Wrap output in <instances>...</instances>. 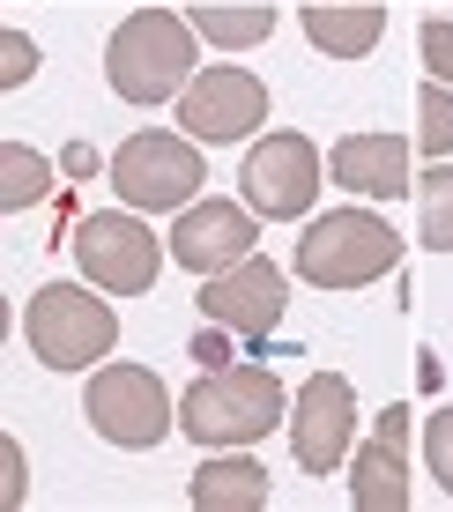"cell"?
Listing matches in <instances>:
<instances>
[{"mask_svg":"<svg viewBox=\"0 0 453 512\" xmlns=\"http://www.w3.org/2000/svg\"><path fill=\"white\" fill-rule=\"evenodd\" d=\"M275 423H290V394H283V379H275L268 364H216V372H201L179 401V431L194 438L201 453L253 446Z\"/></svg>","mask_w":453,"mask_h":512,"instance_id":"6da1fadb","label":"cell"},{"mask_svg":"<svg viewBox=\"0 0 453 512\" xmlns=\"http://www.w3.org/2000/svg\"><path fill=\"white\" fill-rule=\"evenodd\" d=\"M194 38L201 30L186 23V15L171 8H134L127 23L112 30V45H104V82H112V97L127 104H171L186 97V82H194Z\"/></svg>","mask_w":453,"mask_h":512,"instance_id":"7a4b0ae2","label":"cell"},{"mask_svg":"<svg viewBox=\"0 0 453 512\" xmlns=\"http://www.w3.org/2000/svg\"><path fill=\"white\" fill-rule=\"evenodd\" d=\"M394 260H402V238H394L387 216H372V208H327V216L305 223L290 268L312 290H364V282L394 275Z\"/></svg>","mask_w":453,"mask_h":512,"instance_id":"3957f363","label":"cell"},{"mask_svg":"<svg viewBox=\"0 0 453 512\" xmlns=\"http://www.w3.org/2000/svg\"><path fill=\"white\" fill-rule=\"evenodd\" d=\"M23 342L45 372H90V364L112 357L119 342V312L104 297L75 290V282H45L30 290V312H23Z\"/></svg>","mask_w":453,"mask_h":512,"instance_id":"277c9868","label":"cell"},{"mask_svg":"<svg viewBox=\"0 0 453 512\" xmlns=\"http://www.w3.org/2000/svg\"><path fill=\"white\" fill-rule=\"evenodd\" d=\"M82 416H90V431L104 446H127V453H149L179 431V401H171V386L149 364H97Z\"/></svg>","mask_w":453,"mask_h":512,"instance_id":"5b68a950","label":"cell"},{"mask_svg":"<svg viewBox=\"0 0 453 512\" xmlns=\"http://www.w3.org/2000/svg\"><path fill=\"white\" fill-rule=\"evenodd\" d=\"M67 245H75V268L90 275V290H104V297H142V290H156L164 253H171V245H156V231L134 216V208L82 216Z\"/></svg>","mask_w":453,"mask_h":512,"instance_id":"8992f818","label":"cell"},{"mask_svg":"<svg viewBox=\"0 0 453 512\" xmlns=\"http://www.w3.org/2000/svg\"><path fill=\"white\" fill-rule=\"evenodd\" d=\"M201 141L194 134H127L112 149V186L127 208L164 216V208H194L201 193Z\"/></svg>","mask_w":453,"mask_h":512,"instance_id":"52a82bcc","label":"cell"},{"mask_svg":"<svg viewBox=\"0 0 453 512\" xmlns=\"http://www.w3.org/2000/svg\"><path fill=\"white\" fill-rule=\"evenodd\" d=\"M320 149H312L305 134H268L246 149V164H238V193H246L253 216L268 223H290V216H312V201H320Z\"/></svg>","mask_w":453,"mask_h":512,"instance_id":"ba28073f","label":"cell"},{"mask_svg":"<svg viewBox=\"0 0 453 512\" xmlns=\"http://www.w3.org/2000/svg\"><path fill=\"white\" fill-rule=\"evenodd\" d=\"M350 438H357V386L342 372H312L290 394V453H298V468L335 475L350 461Z\"/></svg>","mask_w":453,"mask_h":512,"instance_id":"9c48e42d","label":"cell"},{"mask_svg":"<svg viewBox=\"0 0 453 512\" xmlns=\"http://www.w3.org/2000/svg\"><path fill=\"white\" fill-rule=\"evenodd\" d=\"M260 119H268V82L253 67H208V75L186 82L179 97V127L201 141V149H223V141H246Z\"/></svg>","mask_w":453,"mask_h":512,"instance_id":"30bf717a","label":"cell"},{"mask_svg":"<svg viewBox=\"0 0 453 512\" xmlns=\"http://www.w3.org/2000/svg\"><path fill=\"white\" fill-rule=\"evenodd\" d=\"M283 312H290V282H283L275 260H260V253H246L223 275H201V320L246 334V342H268V334L283 327Z\"/></svg>","mask_w":453,"mask_h":512,"instance_id":"8fae6325","label":"cell"},{"mask_svg":"<svg viewBox=\"0 0 453 512\" xmlns=\"http://www.w3.org/2000/svg\"><path fill=\"white\" fill-rule=\"evenodd\" d=\"M253 245H260V223H253V208H238V201H194L171 223V260H179L186 275H223V268H238Z\"/></svg>","mask_w":453,"mask_h":512,"instance_id":"7c38bea8","label":"cell"},{"mask_svg":"<svg viewBox=\"0 0 453 512\" xmlns=\"http://www.w3.org/2000/svg\"><path fill=\"white\" fill-rule=\"evenodd\" d=\"M327 179L364 193V201H402V193H416L409 141L402 134H342L327 149Z\"/></svg>","mask_w":453,"mask_h":512,"instance_id":"4fadbf2b","label":"cell"},{"mask_svg":"<svg viewBox=\"0 0 453 512\" xmlns=\"http://www.w3.org/2000/svg\"><path fill=\"white\" fill-rule=\"evenodd\" d=\"M298 23L327 60H372L387 38V0H305Z\"/></svg>","mask_w":453,"mask_h":512,"instance_id":"5bb4252c","label":"cell"},{"mask_svg":"<svg viewBox=\"0 0 453 512\" xmlns=\"http://www.w3.org/2000/svg\"><path fill=\"white\" fill-rule=\"evenodd\" d=\"M186 498H194V512H260L268 505V468H260L246 446H216L194 468Z\"/></svg>","mask_w":453,"mask_h":512,"instance_id":"9a60e30c","label":"cell"},{"mask_svg":"<svg viewBox=\"0 0 453 512\" xmlns=\"http://www.w3.org/2000/svg\"><path fill=\"white\" fill-rule=\"evenodd\" d=\"M350 505L357 512H409V453L372 431V446L350 453Z\"/></svg>","mask_w":453,"mask_h":512,"instance_id":"2e32d148","label":"cell"},{"mask_svg":"<svg viewBox=\"0 0 453 512\" xmlns=\"http://www.w3.org/2000/svg\"><path fill=\"white\" fill-rule=\"evenodd\" d=\"M186 23H194L216 52H246V45L275 38V8H268V0H194Z\"/></svg>","mask_w":453,"mask_h":512,"instance_id":"e0dca14e","label":"cell"},{"mask_svg":"<svg viewBox=\"0 0 453 512\" xmlns=\"http://www.w3.org/2000/svg\"><path fill=\"white\" fill-rule=\"evenodd\" d=\"M416 238L431 253H453V156H439L431 171H416Z\"/></svg>","mask_w":453,"mask_h":512,"instance_id":"ac0fdd59","label":"cell"},{"mask_svg":"<svg viewBox=\"0 0 453 512\" xmlns=\"http://www.w3.org/2000/svg\"><path fill=\"white\" fill-rule=\"evenodd\" d=\"M45 193H52V164L30 149V141H8V149H0V208L23 216V208H38Z\"/></svg>","mask_w":453,"mask_h":512,"instance_id":"d6986e66","label":"cell"},{"mask_svg":"<svg viewBox=\"0 0 453 512\" xmlns=\"http://www.w3.org/2000/svg\"><path fill=\"white\" fill-rule=\"evenodd\" d=\"M416 149L439 164V156H453V82H424L416 90Z\"/></svg>","mask_w":453,"mask_h":512,"instance_id":"ffe728a7","label":"cell"},{"mask_svg":"<svg viewBox=\"0 0 453 512\" xmlns=\"http://www.w3.org/2000/svg\"><path fill=\"white\" fill-rule=\"evenodd\" d=\"M424 468L439 475V490L453 498V401H446V409H431V416H424Z\"/></svg>","mask_w":453,"mask_h":512,"instance_id":"44dd1931","label":"cell"},{"mask_svg":"<svg viewBox=\"0 0 453 512\" xmlns=\"http://www.w3.org/2000/svg\"><path fill=\"white\" fill-rule=\"evenodd\" d=\"M38 60H45V52L30 45L23 30H8V38H0V82H8V90H23V82L38 75Z\"/></svg>","mask_w":453,"mask_h":512,"instance_id":"7402d4cb","label":"cell"},{"mask_svg":"<svg viewBox=\"0 0 453 512\" xmlns=\"http://www.w3.org/2000/svg\"><path fill=\"white\" fill-rule=\"evenodd\" d=\"M416 45H424V75L431 82H453V23H446V15H431Z\"/></svg>","mask_w":453,"mask_h":512,"instance_id":"603a6c76","label":"cell"},{"mask_svg":"<svg viewBox=\"0 0 453 512\" xmlns=\"http://www.w3.org/2000/svg\"><path fill=\"white\" fill-rule=\"evenodd\" d=\"M194 357H201V372H216V364H231V327L201 320V334H194Z\"/></svg>","mask_w":453,"mask_h":512,"instance_id":"cb8c5ba5","label":"cell"},{"mask_svg":"<svg viewBox=\"0 0 453 512\" xmlns=\"http://www.w3.org/2000/svg\"><path fill=\"white\" fill-rule=\"evenodd\" d=\"M0 475H8V483H0V498L23 505V498H30V483H23V446H15V438H0Z\"/></svg>","mask_w":453,"mask_h":512,"instance_id":"d4e9b609","label":"cell"},{"mask_svg":"<svg viewBox=\"0 0 453 512\" xmlns=\"http://www.w3.org/2000/svg\"><path fill=\"white\" fill-rule=\"evenodd\" d=\"M60 171H67V179H97V149H90V141H67V149H60Z\"/></svg>","mask_w":453,"mask_h":512,"instance_id":"484cf974","label":"cell"},{"mask_svg":"<svg viewBox=\"0 0 453 512\" xmlns=\"http://www.w3.org/2000/svg\"><path fill=\"white\" fill-rule=\"evenodd\" d=\"M379 438H387V446H402V453H409V409H387V416H379Z\"/></svg>","mask_w":453,"mask_h":512,"instance_id":"4316f807","label":"cell"}]
</instances>
